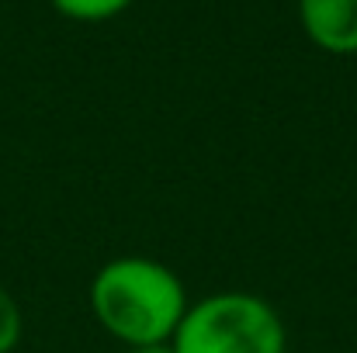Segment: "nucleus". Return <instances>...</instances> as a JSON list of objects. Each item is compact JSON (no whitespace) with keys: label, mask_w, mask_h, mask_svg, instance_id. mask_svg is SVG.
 Listing matches in <instances>:
<instances>
[{"label":"nucleus","mask_w":357,"mask_h":353,"mask_svg":"<svg viewBox=\"0 0 357 353\" xmlns=\"http://www.w3.org/2000/svg\"><path fill=\"white\" fill-rule=\"evenodd\" d=\"M188 305L184 281L149 256H115L91 281L98 326L128 350L170 343Z\"/></svg>","instance_id":"f257e3e1"},{"label":"nucleus","mask_w":357,"mask_h":353,"mask_svg":"<svg viewBox=\"0 0 357 353\" xmlns=\"http://www.w3.org/2000/svg\"><path fill=\"white\" fill-rule=\"evenodd\" d=\"M174 353H284L288 333L278 308L250 291H215L188 305Z\"/></svg>","instance_id":"f03ea898"},{"label":"nucleus","mask_w":357,"mask_h":353,"mask_svg":"<svg viewBox=\"0 0 357 353\" xmlns=\"http://www.w3.org/2000/svg\"><path fill=\"white\" fill-rule=\"evenodd\" d=\"M298 17L323 52L357 56V0H298Z\"/></svg>","instance_id":"7ed1b4c3"},{"label":"nucleus","mask_w":357,"mask_h":353,"mask_svg":"<svg viewBox=\"0 0 357 353\" xmlns=\"http://www.w3.org/2000/svg\"><path fill=\"white\" fill-rule=\"evenodd\" d=\"M132 0H52V7L70 21H108L121 14Z\"/></svg>","instance_id":"20e7f679"},{"label":"nucleus","mask_w":357,"mask_h":353,"mask_svg":"<svg viewBox=\"0 0 357 353\" xmlns=\"http://www.w3.org/2000/svg\"><path fill=\"white\" fill-rule=\"evenodd\" d=\"M21 333H24V315H21V305L17 298L0 284V353H14L21 343Z\"/></svg>","instance_id":"39448f33"},{"label":"nucleus","mask_w":357,"mask_h":353,"mask_svg":"<svg viewBox=\"0 0 357 353\" xmlns=\"http://www.w3.org/2000/svg\"><path fill=\"white\" fill-rule=\"evenodd\" d=\"M128 353H174L170 343H160V347H139V350H128Z\"/></svg>","instance_id":"423d86ee"}]
</instances>
